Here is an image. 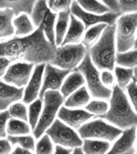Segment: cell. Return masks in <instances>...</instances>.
Masks as SVG:
<instances>
[{"mask_svg":"<svg viewBox=\"0 0 137 154\" xmlns=\"http://www.w3.org/2000/svg\"><path fill=\"white\" fill-rule=\"evenodd\" d=\"M124 91H126V95L128 97L132 107L137 113V82L135 80H132Z\"/></svg>","mask_w":137,"mask_h":154,"instance_id":"8d00e7d4","label":"cell"},{"mask_svg":"<svg viewBox=\"0 0 137 154\" xmlns=\"http://www.w3.org/2000/svg\"><path fill=\"white\" fill-rule=\"evenodd\" d=\"M43 108L37 123L32 134L36 139H39L43 134L46 133L47 128L50 126L57 117V114L61 106H64V98L59 91H47L43 97Z\"/></svg>","mask_w":137,"mask_h":154,"instance_id":"277c9868","label":"cell"},{"mask_svg":"<svg viewBox=\"0 0 137 154\" xmlns=\"http://www.w3.org/2000/svg\"><path fill=\"white\" fill-rule=\"evenodd\" d=\"M14 28V36L26 37L33 34L37 28L35 27L32 19L28 14H19L13 18L12 21Z\"/></svg>","mask_w":137,"mask_h":154,"instance_id":"d6986e66","label":"cell"},{"mask_svg":"<svg viewBox=\"0 0 137 154\" xmlns=\"http://www.w3.org/2000/svg\"><path fill=\"white\" fill-rule=\"evenodd\" d=\"M45 64L46 63L35 65L31 78H30L28 84L24 88V97L22 101L27 105L39 98V94H40L42 88V80H43Z\"/></svg>","mask_w":137,"mask_h":154,"instance_id":"9a60e30c","label":"cell"},{"mask_svg":"<svg viewBox=\"0 0 137 154\" xmlns=\"http://www.w3.org/2000/svg\"><path fill=\"white\" fill-rule=\"evenodd\" d=\"M24 97V88H16L0 79V111H4Z\"/></svg>","mask_w":137,"mask_h":154,"instance_id":"2e32d148","label":"cell"},{"mask_svg":"<svg viewBox=\"0 0 137 154\" xmlns=\"http://www.w3.org/2000/svg\"><path fill=\"white\" fill-rule=\"evenodd\" d=\"M46 134L50 137L55 145L66 146L69 148H75L83 145V139L79 135L78 131L66 125L57 117L47 128Z\"/></svg>","mask_w":137,"mask_h":154,"instance_id":"9c48e42d","label":"cell"},{"mask_svg":"<svg viewBox=\"0 0 137 154\" xmlns=\"http://www.w3.org/2000/svg\"><path fill=\"white\" fill-rule=\"evenodd\" d=\"M136 139H137V126H136Z\"/></svg>","mask_w":137,"mask_h":154,"instance_id":"f5cc1de1","label":"cell"},{"mask_svg":"<svg viewBox=\"0 0 137 154\" xmlns=\"http://www.w3.org/2000/svg\"><path fill=\"white\" fill-rule=\"evenodd\" d=\"M7 136H21L32 133V128L28 121L17 118H10L7 122Z\"/></svg>","mask_w":137,"mask_h":154,"instance_id":"83f0119b","label":"cell"},{"mask_svg":"<svg viewBox=\"0 0 137 154\" xmlns=\"http://www.w3.org/2000/svg\"><path fill=\"white\" fill-rule=\"evenodd\" d=\"M7 139L11 145L13 146H21L27 150L31 151L32 153H35V147H36V141L33 134H27V135H21V136H7Z\"/></svg>","mask_w":137,"mask_h":154,"instance_id":"f1b7e54d","label":"cell"},{"mask_svg":"<svg viewBox=\"0 0 137 154\" xmlns=\"http://www.w3.org/2000/svg\"><path fill=\"white\" fill-rule=\"evenodd\" d=\"M77 70L80 71L85 79V85L88 89L92 99H103L109 100L112 96V89L106 88L101 82L100 71L91 61L89 54L87 53L85 58L78 66Z\"/></svg>","mask_w":137,"mask_h":154,"instance_id":"8992f818","label":"cell"},{"mask_svg":"<svg viewBox=\"0 0 137 154\" xmlns=\"http://www.w3.org/2000/svg\"><path fill=\"white\" fill-rule=\"evenodd\" d=\"M70 12L76 17L78 20H80L84 24L85 28L95 26L97 24H106V25H115L117 22V19L119 18L120 14L113 11H108L106 14H92V12L85 11L78 5L76 1H73L70 8Z\"/></svg>","mask_w":137,"mask_h":154,"instance_id":"30bf717a","label":"cell"},{"mask_svg":"<svg viewBox=\"0 0 137 154\" xmlns=\"http://www.w3.org/2000/svg\"><path fill=\"white\" fill-rule=\"evenodd\" d=\"M82 147L86 154H106L109 152L112 143L96 139H84Z\"/></svg>","mask_w":137,"mask_h":154,"instance_id":"cb8c5ba5","label":"cell"},{"mask_svg":"<svg viewBox=\"0 0 137 154\" xmlns=\"http://www.w3.org/2000/svg\"><path fill=\"white\" fill-rule=\"evenodd\" d=\"M116 26L108 25L103 30L99 40L88 48V54L91 61L99 71L111 70L114 71L116 66Z\"/></svg>","mask_w":137,"mask_h":154,"instance_id":"3957f363","label":"cell"},{"mask_svg":"<svg viewBox=\"0 0 137 154\" xmlns=\"http://www.w3.org/2000/svg\"><path fill=\"white\" fill-rule=\"evenodd\" d=\"M12 154H29V153H32L31 151L27 150V149H25L23 147H21V146H14L13 149H12L11 151Z\"/></svg>","mask_w":137,"mask_h":154,"instance_id":"bcb514c9","label":"cell"},{"mask_svg":"<svg viewBox=\"0 0 137 154\" xmlns=\"http://www.w3.org/2000/svg\"><path fill=\"white\" fill-rule=\"evenodd\" d=\"M87 53L88 49L82 43L61 44L56 46L55 54L50 63L61 69L74 71L78 68Z\"/></svg>","mask_w":137,"mask_h":154,"instance_id":"ba28073f","label":"cell"},{"mask_svg":"<svg viewBox=\"0 0 137 154\" xmlns=\"http://www.w3.org/2000/svg\"><path fill=\"white\" fill-rule=\"evenodd\" d=\"M11 118L8 110L0 111V138H7V122Z\"/></svg>","mask_w":137,"mask_h":154,"instance_id":"60d3db41","label":"cell"},{"mask_svg":"<svg viewBox=\"0 0 137 154\" xmlns=\"http://www.w3.org/2000/svg\"><path fill=\"white\" fill-rule=\"evenodd\" d=\"M98 1L101 2L103 5H106L111 11L120 14V8H119V0H98Z\"/></svg>","mask_w":137,"mask_h":154,"instance_id":"ee69618b","label":"cell"},{"mask_svg":"<svg viewBox=\"0 0 137 154\" xmlns=\"http://www.w3.org/2000/svg\"><path fill=\"white\" fill-rule=\"evenodd\" d=\"M42 108H43V100L40 98L36 99L32 103L28 104V122L32 128V131L36 128L40 118Z\"/></svg>","mask_w":137,"mask_h":154,"instance_id":"1f68e13d","label":"cell"},{"mask_svg":"<svg viewBox=\"0 0 137 154\" xmlns=\"http://www.w3.org/2000/svg\"><path fill=\"white\" fill-rule=\"evenodd\" d=\"M120 14L137 12V0H119Z\"/></svg>","mask_w":137,"mask_h":154,"instance_id":"f35d334b","label":"cell"},{"mask_svg":"<svg viewBox=\"0 0 137 154\" xmlns=\"http://www.w3.org/2000/svg\"><path fill=\"white\" fill-rule=\"evenodd\" d=\"M13 146L9 142L7 138H0V154H9L11 153Z\"/></svg>","mask_w":137,"mask_h":154,"instance_id":"b9f144b4","label":"cell"},{"mask_svg":"<svg viewBox=\"0 0 137 154\" xmlns=\"http://www.w3.org/2000/svg\"><path fill=\"white\" fill-rule=\"evenodd\" d=\"M74 0H55L50 5V9L55 14L63 11H70Z\"/></svg>","mask_w":137,"mask_h":154,"instance_id":"ab89813d","label":"cell"},{"mask_svg":"<svg viewBox=\"0 0 137 154\" xmlns=\"http://www.w3.org/2000/svg\"><path fill=\"white\" fill-rule=\"evenodd\" d=\"M78 5L85 11L92 12V14H103L108 11H111L106 5H103L98 0H75Z\"/></svg>","mask_w":137,"mask_h":154,"instance_id":"836d02e7","label":"cell"},{"mask_svg":"<svg viewBox=\"0 0 137 154\" xmlns=\"http://www.w3.org/2000/svg\"><path fill=\"white\" fill-rule=\"evenodd\" d=\"M134 80L137 82V67L134 68Z\"/></svg>","mask_w":137,"mask_h":154,"instance_id":"c3c4849f","label":"cell"},{"mask_svg":"<svg viewBox=\"0 0 137 154\" xmlns=\"http://www.w3.org/2000/svg\"><path fill=\"white\" fill-rule=\"evenodd\" d=\"M83 85H85V79H84L81 72L76 69V70L70 72L69 75L64 78L59 91L66 99Z\"/></svg>","mask_w":137,"mask_h":154,"instance_id":"ac0fdd59","label":"cell"},{"mask_svg":"<svg viewBox=\"0 0 137 154\" xmlns=\"http://www.w3.org/2000/svg\"><path fill=\"white\" fill-rule=\"evenodd\" d=\"M72 153H74V154H84L83 147H82V146H78V147L73 148V150H72Z\"/></svg>","mask_w":137,"mask_h":154,"instance_id":"7dc6e473","label":"cell"},{"mask_svg":"<svg viewBox=\"0 0 137 154\" xmlns=\"http://www.w3.org/2000/svg\"><path fill=\"white\" fill-rule=\"evenodd\" d=\"M7 110L12 118L28 121V106L23 101H17L13 103Z\"/></svg>","mask_w":137,"mask_h":154,"instance_id":"d590c367","label":"cell"},{"mask_svg":"<svg viewBox=\"0 0 137 154\" xmlns=\"http://www.w3.org/2000/svg\"><path fill=\"white\" fill-rule=\"evenodd\" d=\"M109 108L103 119L121 130L137 126V113L132 107L126 91L118 85L112 89Z\"/></svg>","mask_w":137,"mask_h":154,"instance_id":"7a4b0ae2","label":"cell"},{"mask_svg":"<svg viewBox=\"0 0 137 154\" xmlns=\"http://www.w3.org/2000/svg\"><path fill=\"white\" fill-rule=\"evenodd\" d=\"M136 126L125 128L116 141L112 143L109 153L113 154H133L135 151L136 142Z\"/></svg>","mask_w":137,"mask_h":154,"instance_id":"5bb4252c","label":"cell"},{"mask_svg":"<svg viewBox=\"0 0 137 154\" xmlns=\"http://www.w3.org/2000/svg\"><path fill=\"white\" fill-rule=\"evenodd\" d=\"M14 14L10 9L0 8V41L14 36L13 21Z\"/></svg>","mask_w":137,"mask_h":154,"instance_id":"7402d4cb","label":"cell"},{"mask_svg":"<svg viewBox=\"0 0 137 154\" xmlns=\"http://www.w3.org/2000/svg\"><path fill=\"white\" fill-rule=\"evenodd\" d=\"M116 65L127 68L137 67V48H132L125 53H117Z\"/></svg>","mask_w":137,"mask_h":154,"instance_id":"d6a6232c","label":"cell"},{"mask_svg":"<svg viewBox=\"0 0 137 154\" xmlns=\"http://www.w3.org/2000/svg\"><path fill=\"white\" fill-rule=\"evenodd\" d=\"M49 11H50V6L48 4V0H38L35 3L30 17H31L32 22L34 23L36 28L40 26L42 20L44 19V17Z\"/></svg>","mask_w":137,"mask_h":154,"instance_id":"4dcf8cb0","label":"cell"},{"mask_svg":"<svg viewBox=\"0 0 137 154\" xmlns=\"http://www.w3.org/2000/svg\"><path fill=\"white\" fill-rule=\"evenodd\" d=\"M70 19H71V12L70 11H63L57 14L55 26H54V35H55L54 42H55L56 46H59L63 43L69 28Z\"/></svg>","mask_w":137,"mask_h":154,"instance_id":"603a6c76","label":"cell"},{"mask_svg":"<svg viewBox=\"0 0 137 154\" xmlns=\"http://www.w3.org/2000/svg\"><path fill=\"white\" fill-rule=\"evenodd\" d=\"M73 148H69L66 146H61V145H55L54 148V153L56 154H71Z\"/></svg>","mask_w":137,"mask_h":154,"instance_id":"f6af8a7d","label":"cell"},{"mask_svg":"<svg viewBox=\"0 0 137 154\" xmlns=\"http://www.w3.org/2000/svg\"><path fill=\"white\" fill-rule=\"evenodd\" d=\"M109 108V100H103V99H93V100H90L85 107L86 110L89 113H91L94 117H101V118L106 114Z\"/></svg>","mask_w":137,"mask_h":154,"instance_id":"f546056e","label":"cell"},{"mask_svg":"<svg viewBox=\"0 0 137 154\" xmlns=\"http://www.w3.org/2000/svg\"><path fill=\"white\" fill-rule=\"evenodd\" d=\"M54 1H55V0H48V4H49V6H50L51 5V4L52 3H53V2Z\"/></svg>","mask_w":137,"mask_h":154,"instance_id":"681fc988","label":"cell"},{"mask_svg":"<svg viewBox=\"0 0 137 154\" xmlns=\"http://www.w3.org/2000/svg\"><path fill=\"white\" fill-rule=\"evenodd\" d=\"M108 26L106 24H97L95 26L89 27L86 29L84 37L82 39V44L88 49L90 48L93 44H95L99 40L101 34H103V30Z\"/></svg>","mask_w":137,"mask_h":154,"instance_id":"484cf974","label":"cell"},{"mask_svg":"<svg viewBox=\"0 0 137 154\" xmlns=\"http://www.w3.org/2000/svg\"><path fill=\"white\" fill-rule=\"evenodd\" d=\"M121 128L109 123L101 117H94L84 123L78 130L82 139H96L113 143L122 133Z\"/></svg>","mask_w":137,"mask_h":154,"instance_id":"52a82bcc","label":"cell"},{"mask_svg":"<svg viewBox=\"0 0 137 154\" xmlns=\"http://www.w3.org/2000/svg\"><path fill=\"white\" fill-rule=\"evenodd\" d=\"M86 28L84 24L80 20H78L76 17H74L71 14V19H70V25L67 34L64 36V39L61 44H77L82 43V39L85 34Z\"/></svg>","mask_w":137,"mask_h":154,"instance_id":"e0dca14e","label":"cell"},{"mask_svg":"<svg viewBox=\"0 0 137 154\" xmlns=\"http://www.w3.org/2000/svg\"><path fill=\"white\" fill-rule=\"evenodd\" d=\"M54 148H55V144L50 139V137L45 133L39 139H37L36 147H35V153L52 154L54 153Z\"/></svg>","mask_w":137,"mask_h":154,"instance_id":"e575fe53","label":"cell"},{"mask_svg":"<svg viewBox=\"0 0 137 154\" xmlns=\"http://www.w3.org/2000/svg\"><path fill=\"white\" fill-rule=\"evenodd\" d=\"M37 1L38 0H0V8L10 9L14 16L19 14H31Z\"/></svg>","mask_w":137,"mask_h":154,"instance_id":"ffe728a7","label":"cell"},{"mask_svg":"<svg viewBox=\"0 0 137 154\" xmlns=\"http://www.w3.org/2000/svg\"><path fill=\"white\" fill-rule=\"evenodd\" d=\"M56 16L57 14L53 12L50 9L46 14V16L44 17V19L42 20L40 26L38 27V28L42 29L47 40L50 42V43L54 44V45H55V42H54V38H55V35H54V26H55Z\"/></svg>","mask_w":137,"mask_h":154,"instance_id":"d4e9b609","label":"cell"},{"mask_svg":"<svg viewBox=\"0 0 137 154\" xmlns=\"http://www.w3.org/2000/svg\"><path fill=\"white\" fill-rule=\"evenodd\" d=\"M135 151H136V153H137V140H136V142H135Z\"/></svg>","mask_w":137,"mask_h":154,"instance_id":"816d5d0a","label":"cell"},{"mask_svg":"<svg viewBox=\"0 0 137 154\" xmlns=\"http://www.w3.org/2000/svg\"><path fill=\"white\" fill-rule=\"evenodd\" d=\"M90 100H91L90 94H89L86 85H83L82 88L77 89L76 91H74L72 95H70L68 98L64 99V106L68 107V108L82 109V108H85Z\"/></svg>","mask_w":137,"mask_h":154,"instance_id":"44dd1931","label":"cell"},{"mask_svg":"<svg viewBox=\"0 0 137 154\" xmlns=\"http://www.w3.org/2000/svg\"><path fill=\"white\" fill-rule=\"evenodd\" d=\"M100 79L101 82L106 88L113 89L117 85V80L115 77L114 71L111 70H101L100 71Z\"/></svg>","mask_w":137,"mask_h":154,"instance_id":"74e56055","label":"cell"},{"mask_svg":"<svg viewBox=\"0 0 137 154\" xmlns=\"http://www.w3.org/2000/svg\"><path fill=\"white\" fill-rule=\"evenodd\" d=\"M12 60L5 58V57H0V79L3 78V76L5 75L7 69L9 68V66L11 65Z\"/></svg>","mask_w":137,"mask_h":154,"instance_id":"7bdbcfd3","label":"cell"},{"mask_svg":"<svg viewBox=\"0 0 137 154\" xmlns=\"http://www.w3.org/2000/svg\"><path fill=\"white\" fill-rule=\"evenodd\" d=\"M56 45L50 43L41 28L26 37L13 36L0 41V57L16 61H25L34 65L50 63L54 58Z\"/></svg>","mask_w":137,"mask_h":154,"instance_id":"6da1fadb","label":"cell"},{"mask_svg":"<svg viewBox=\"0 0 137 154\" xmlns=\"http://www.w3.org/2000/svg\"><path fill=\"white\" fill-rule=\"evenodd\" d=\"M57 118H59L69 126L78 131L84 123L94 118V116L91 113H89L85 108L76 109L61 106L58 114H57Z\"/></svg>","mask_w":137,"mask_h":154,"instance_id":"4fadbf2b","label":"cell"},{"mask_svg":"<svg viewBox=\"0 0 137 154\" xmlns=\"http://www.w3.org/2000/svg\"><path fill=\"white\" fill-rule=\"evenodd\" d=\"M34 67V64L29 63V62H12L2 80L11 84V85L16 86V88H25L31 78Z\"/></svg>","mask_w":137,"mask_h":154,"instance_id":"8fae6325","label":"cell"},{"mask_svg":"<svg viewBox=\"0 0 137 154\" xmlns=\"http://www.w3.org/2000/svg\"><path fill=\"white\" fill-rule=\"evenodd\" d=\"M115 26L117 53H125L134 48L137 36V12L120 14Z\"/></svg>","mask_w":137,"mask_h":154,"instance_id":"5b68a950","label":"cell"},{"mask_svg":"<svg viewBox=\"0 0 137 154\" xmlns=\"http://www.w3.org/2000/svg\"><path fill=\"white\" fill-rule=\"evenodd\" d=\"M114 74L117 80V85L122 89H125L126 86L134 80V68L116 65L114 68Z\"/></svg>","mask_w":137,"mask_h":154,"instance_id":"4316f807","label":"cell"},{"mask_svg":"<svg viewBox=\"0 0 137 154\" xmlns=\"http://www.w3.org/2000/svg\"><path fill=\"white\" fill-rule=\"evenodd\" d=\"M134 48H137V36H136V40H135V44H134Z\"/></svg>","mask_w":137,"mask_h":154,"instance_id":"f907efd6","label":"cell"},{"mask_svg":"<svg viewBox=\"0 0 137 154\" xmlns=\"http://www.w3.org/2000/svg\"><path fill=\"white\" fill-rule=\"evenodd\" d=\"M71 71L61 69L58 67L52 65L51 63H46L43 73L42 88L39 94V98L42 99L44 93L47 91H59L64 78L69 75Z\"/></svg>","mask_w":137,"mask_h":154,"instance_id":"7c38bea8","label":"cell"}]
</instances>
